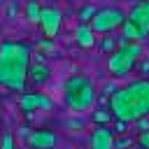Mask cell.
Here are the masks:
<instances>
[{"label": "cell", "instance_id": "9a60e30c", "mask_svg": "<svg viewBox=\"0 0 149 149\" xmlns=\"http://www.w3.org/2000/svg\"><path fill=\"white\" fill-rule=\"evenodd\" d=\"M121 37L126 40V42H142L144 40V35H142V30L133 23V21H123V26H121Z\"/></svg>", "mask_w": 149, "mask_h": 149}, {"label": "cell", "instance_id": "e0dca14e", "mask_svg": "<svg viewBox=\"0 0 149 149\" xmlns=\"http://www.w3.org/2000/svg\"><path fill=\"white\" fill-rule=\"evenodd\" d=\"M114 116H112V112L109 109H95L93 112V121L98 123V126H105V123H109Z\"/></svg>", "mask_w": 149, "mask_h": 149}, {"label": "cell", "instance_id": "cb8c5ba5", "mask_svg": "<svg viewBox=\"0 0 149 149\" xmlns=\"http://www.w3.org/2000/svg\"><path fill=\"white\" fill-rule=\"evenodd\" d=\"M65 126H68V128H84V121H81V119H68Z\"/></svg>", "mask_w": 149, "mask_h": 149}, {"label": "cell", "instance_id": "f1b7e54d", "mask_svg": "<svg viewBox=\"0 0 149 149\" xmlns=\"http://www.w3.org/2000/svg\"><path fill=\"white\" fill-rule=\"evenodd\" d=\"M0 2H9V0H0Z\"/></svg>", "mask_w": 149, "mask_h": 149}, {"label": "cell", "instance_id": "ba28073f", "mask_svg": "<svg viewBox=\"0 0 149 149\" xmlns=\"http://www.w3.org/2000/svg\"><path fill=\"white\" fill-rule=\"evenodd\" d=\"M126 19L133 21V23L142 30L144 37H149V0H137V2L130 7V12L126 14Z\"/></svg>", "mask_w": 149, "mask_h": 149}, {"label": "cell", "instance_id": "30bf717a", "mask_svg": "<svg viewBox=\"0 0 149 149\" xmlns=\"http://www.w3.org/2000/svg\"><path fill=\"white\" fill-rule=\"evenodd\" d=\"M128 91L133 93L135 102L140 105L142 114L149 116V77H142V79H135L128 84Z\"/></svg>", "mask_w": 149, "mask_h": 149}, {"label": "cell", "instance_id": "ac0fdd59", "mask_svg": "<svg viewBox=\"0 0 149 149\" xmlns=\"http://www.w3.org/2000/svg\"><path fill=\"white\" fill-rule=\"evenodd\" d=\"M19 12H21L19 0H9V2H7V7H5V16H7L9 21H14V19L19 16Z\"/></svg>", "mask_w": 149, "mask_h": 149}, {"label": "cell", "instance_id": "277c9868", "mask_svg": "<svg viewBox=\"0 0 149 149\" xmlns=\"http://www.w3.org/2000/svg\"><path fill=\"white\" fill-rule=\"evenodd\" d=\"M126 21V12L119 9V7H102L95 12V16L91 19V28L95 35H109L114 30H119Z\"/></svg>", "mask_w": 149, "mask_h": 149}, {"label": "cell", "instance_id": "5b68a950", "mask_svg": "<svg viewBox=\"0 0 149 149\" xmlns=\"http://www.w3.org/2000/svg\"><path fill=\"white\" fill-rule=\"evenodd\" d=\"M135 65H137V58L130 56L123 47H119L114 54L107 56V70L112 77H126L130 70H135Z\"/></svg>", "mask_w": 149, "mask_h": 149}, {"label": "cell", "instance_id": "d4e9b609", "mask_svg": "<svg viewBox=\"0 0 149 149\" xmlns=\"http://www.w3.org/2000/svg\"><path fill=\"white\" fill-rule=\"evenodd\" d=\"M126 128H128V123L116 119V123H114V133H121V135H126Z\"/></svg>", "mask_w": 149, "mask_h": 149}, {"label": "cell", "instance_id": "ffe728a7", "mask_svg": "<svg viewBox=\"0 0 149 149\" xmlns=\"http://www.w3.org/2000/svg\"><path fill=\"white\" fill-rule=\"evenodd\" d=\"M135 144V137L133 135H123V137H114V149H126V147H133Z\"/></svg>", "mask_w": 149, "mask_h": 149}, {"label": "cell", "instance_id": "4fadbf2b", "mask_svg": "<svg viewBox=\"0 0 149 149\" xmlns=\"http://www.w3.org/2000/svg\"><path fill=\"white\" fill-rule=\"evenodd\" d=\"M51 79V68L47 65V63H30V68H28V81H33L35 86H42V84H47Z\"/></svg>", "mask_w": 149, "mask_h": 149}, {"label": "cell", "instance_id": "5bb4252c", "mask_svg": "<svg viewBox=\"0 0 149 149\" xmlns=\"http://www.w3.org/2000/svg\"><path fill=\"white\" fill-rule=\"evenodd\" d=\"M23 16H26L28 23L40 26V19H42V5H40V0H26V5H23Z\"/></svg>", "mask_w": 149, "mask_h": 149}, {"label": "cell", "instance_id": "83f0119b", "mask_svg": "<svg viewBox=\"0 0 149 149\" xmlns=\"http://www.w3.org/2000/svg\"><path fill=\"white\" fill-rule=\"evenodd\" d=\"M19 135L28 140V135H30V128H26V126H23V128H19Z\"/></svg>", "mask_w": 149, "mask_h": 149}, {"label": "cell", "instance_id": "7402d4cb", "mask_svg": "<svg viewBox=\"0 0 149 149\" xmlns=\"http://www.w3.org/2000/svg\"><path fill=\"white\" fill-rule=\"evenodd\" d=\"M0 149H16V144H14V135H12V133H5V135H2V140H0Z\"/></svg>", "mask_w": 149, "mask_h": 149}, {"label": "cell", "instance_id": "7c38bea8", "mask_svg": "<svg viewBox=\"0 0 149 149\" xmlns=\"http://www.w3.org/2000/svg\"><path fill=\"white\" fill-rule=\"evenodd\" d=\"M95 33H93V28L88 26V23H79L77 28H74V42H77V47H81V49H93L95 47Z\"/></svg>", "mask_w": 149, "mask_h": 149}, {"label": "cell", "instance_id": "9c48e42d", "mask_svg": "<svg viewBox=\"0 0 149 149\" xmlns=\"http://www.w3.org/2000/svg\"><path fill=\"white\" fill-rule=\"evenodd\" d=\"M26 142H28L30 149H54L56 142H58V137L49 128H37V130H30V135H28Z\"/></svg>", "mask_w": 149, "mask_h": 149}, {"label": "cell", "instance_id": "4316f807", "mask_svg": "<svg viewBox=\"0 0 149 149\" xmlns=\"http://www.w3.org/2000/svg\"><path fill=\"white\" fill-rule=\"evenodd\" d=\"M135 123H137V128H140V130H149V119H147V116H142V119H140V121H135Z\"/></svg>", "mask_w": 149, "mask_h": 149}, {"label": "cell", "instance_id": "8992f818", "mask_svg": "<svg viewBox=\"0 0 149 149\" xmlns=\"http://www.w3.org/2000/svg\"><path fill=\"white\" fill-rule=\"evenodd\" d=\"M61 23H63V14L56 7H42V19H40V28L44 33L47 40H56V35L61 33Z\"/></svg>", "mask_w": 149, "mask_h": 149}, {"label": "cell", "instance_id": "3957f363", "mask_svg": "<svg viewBox=\"0 0 149 149\" xmlns=\"http://www.w3.org/2000/svg\"><path fill=\"white\" fill-rule=\"evenodd\" d=\"M109 112H112L114 119L126 121V123H135V121H140L144 116L140 105L135 102L133 93L128 91V86H121L114 93H109Z\"/></svg>", "mask_w": 149, "mask_h": 149}, {"label": "cell", "instance_id": "8fae6325", "mask_svg": "<svg viewBox=\"0 0 149 149\" xmlns=\"http://www.w3.org/2000/svg\"><path fill=\"white\" fill-rule=\"evenodd\" d=\"M88 144L91 149H114V130L107 126H95Z\"/></svg>", "mask_w": 149, "mask_h": 149}, {"label": "cell", "instance_id": "52a82bcc", "mask_svg": "<svg viewBox=\"0 0 149 149\" xmlns=\"http://www.w3.org/2000/svg\"><path fill=\"white\" fill-rule=\"evenodd\" d=\"M19 107L26 112V114H33V112H49L54 109V100L44 93H23L21 100H19Z\"/></svg>", "mask_w": 149, "mask_h": 149}, {"label": "cell", "instance_id": "2e32d148", "mask_svg": "<svg viewBox=\"0 0 149 149\" xmlns=\"http://www.w3.org/2000/svg\"><path fill=\"white\" fill-rule=\"evenodd\" d=\"M95 12H98V7H95L93 2H88V5H84V7L79 9V14H77V19H79V23H91V19L95 16Z\"/></svg>", "mask_w": 149, "mask_h": 149}, {"label": "cell", "instance_id": "d6986e66", "mask_svg": "<svg viewBox=\"0 0 149 149\" xmlns=\"http://www.w3.org/2000/svg\"><path fill=\"white\" fill-rule=\"evenodd\" d=\"M100 49L109 56V54H114L119 47H116V37H102V42H100Z\"/></svg>", "mask_w": 149, "mask_h": 149}, {"label": "cell", "instance_id": "484cf974", "mask_svg": "<svg viewBox=\"0 0 149 149\" xmlns=\"http://www.w3.org/2000/svg\"><path fill=\"white\" fill-rule=\"evenodd\" d=\"M137 70H140L142 74H149V58H142L140 65H137Z\"/></svg>", "mask_w": 149, "mask_h": 149}, {"label": "cell", "instance_id": "44dd1931", "mask_svg": "<svg viewBox=\"0 0 149 149\" xmlns=\"http://www.w3.org/2000/svg\"><path fill=\"white\" fill-rule=\"evenodd\" d=\"M135 144L140 149H149V130H140V135L135 137Z\"/></svg>", "mask_w": 149, "mask_h": 149}, {"label": "cell", "instance_id": "7a4b0ae2", "mask_svg": "<svg viewBox=\"0 0 149 149\" xmlns=\"http://www.w3.org/2000/svg\"><path fill=\"white\" fill-rule=\"evenodd\" d=\"M63 102L70 112H88L95 102V86L86 74H70L63 84Z\"/></svg>", "mask_w": 149, "mask_h": 149}, {"label": "cell", "instance_id": "603a6c76", "mask_svg": "<svg viewBox=\"0 0 149 149\" xmlns=\"http://www.w3.org/2000/svg\"><path fill=\"white\" fill-rule=\"evenodd\" d=\"M37 49L51 51V49H54V40H47V37H44V40H40V42H37Z\"/></svg>", "mask_w": 149, "mask_h": 149}, {"label": "cell", "instance_id": "6da1fadb", "mask_svg": "<svg viewBox=\"0 0 149 149\" xmlns=\"http://www.w3.org/2000/svg\"><path fill=\"white\" fill-rule=\"evenodd\" d=\"M30 63H33V54L28 44L2 40L0 42V86L26 93Z\"/></svg>", "mask_w": 149, "mask_h": 149}]
</instances>
